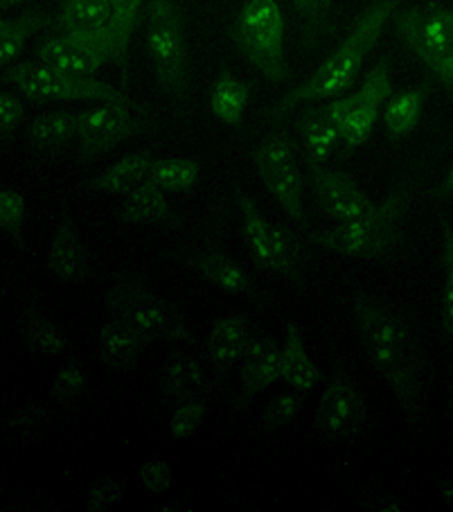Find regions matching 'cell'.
<instances>
[{"instance_id":"6da1fadb","label":"cell","mask_w":453,"mask_h":512,"mask_svg":"<svg viewBox=\"0 0 453 512\" xmlns=\"http://www.w3.org/2000/svg\"><path fill=\"white\" fill-rule=\"evenodd\" d=\"M352 321L370 366L393 391L406 420L415 425L422 416L429 364L411 321L363 289L352 296Z\"/></svg>"},{"instance_id":"7a4b0ae2","label":"cell","mask_w":453,"mask_h":512,"mask_svg":"<svg viewBox=\"0 0 453 512\" xmlns=\"http://www.w3.org/2000/svg\"><path fill=\"white\" fill-rule=\"evenodd\" d=\"M399 0H372L363 10V14L354 23L352 32L341 41L332 55H327L321 66H318L305 82L273 104L271 116L282 118L289 111L298 109L300 104H312L323 100H334L350 93V88L357 82L368 52L377 46V41L384 32L386 23L393 19Z\"/></svg>"},{"instance_id":"3957f363","label":"cell","mask_w":453,"mask_h":512,"mask_svg":"<svg viewBox=\"0 0 453 512\" xmlns=\"http://www.w3.org/2000/svg\"><path fill=\"white\" fill-rule=\"evenodd\" d=\"M413 181H402L390 190L388 197L377 203L368 215L345 222L327 231H305L307 240L354 260L386 258L404 240V222L413 203Z\"/></svg>"},{"instance_id":"277c9868","label":"cell","mask_w":453,"mask_h":512,"mask_svg":"<svg viewBox=\"0 0 453 512\" xmlns=\"http://www.w3.org/2000/svg\"><path fill=\"white\" fill-rule=\"evenodd\" d=\"M3 82L14 84L19 91L28 97L30 102L46 104V102H120L127 104L133 111L147 116V109L140 102L133 100L120 88L95 77L64 73L55 66L46 64L41 59L21 61L12 64L3 75Z\"/></svg>"},{"instance_id":"5b68a950","label":"cell","mask_w":453,"mask_h":512,"mask_svg":"<svg viewBox=\"0 0 453 512\" xmlns=\"http://www.w3.org/2000/svg\"><path fill=\"white\" fill-rule=\"evenodd\" d=\"M106 310L142 334L149 343H194L181 307L133 278H120L106 294Z\"/></svg>"},{"instance_id":"8992f818","label":"cell","mask_w":453,"mask_h":512,"mask_svg":"<svg viewBox=\"0 0 453 512\" xmlns=\"http://www.w3.org/2000/svg\"><path fill=\"white\" fill-rule=\"evenodd\" d=\"M230 39L269 82L291 77L284 55V16L275 0H248L230 28Z\"/></svg>"},{"instance_id":"52a82bcc","label":"cell","mask_w":453,"mask_h":512,"mask_svg":"<svg viewBox=\"0 0 453 512\" xmlns=\"http://www.w3.org/2000/svg\"><path fill=\"white\" fill-rule=\"evenodd\" d=\"M145 43L156 82L174 102L188 93V43L183 14L174 0H149Z\"/></svg>"},{"instance_id":"ba28073f","label":"cell","mask_w":453,"mask_h":512,"mask_svg":"<svg viewBox=\"0 0 453 512\" xmlns=\"http://www.w3.org/2000/svg\"><path fill=\"white\" fill-rule=\"evenodd\" d=\"M395 30L415 57L453 93V16L451 10L429 3L393 14Z\"/></svg>"},{"instance_id":"9c48e42d","label":"cell","mask_w":453,"mask_h":512,"mask_svg":"<svg viewBox=\"0 0 453 512\" xmlns=\"http://www.w3.org/2000/svg\"><path fill=\"white\" fill-rule=\"evenodd\" d=\"M393 95V82H390V61L381 57L375 66L366 73V79L359 91L334 97L330 102L332 111L339 118V138L343 152L341 158L350 156L359 149L375 131L379 113L384 109L388 97Z\"/></svg>"},{"instance_id":"30bf717a","label":"cell","mask_w":453,"mask_h":512,"mask_svg":"<svg viewBox=\"0 0 453 512\" xmlns=\"http://www.w3.org/2000/svg\"><path fill=\"white\" fill-rule=\"evenodd\" d=\"M253 163L266 190L273 194V199L280 203L287 217L307 231L305 181H302L296 147H293L291 138L284 131L266 134L260 145L255 147Z\"/></svg>"},{"instance_id":"8fae6325","label":"cell","mask_w":453,"mask_h":512,"mask_svg":"<svg viewBox=\"0 0 453 512\" xmlns=\"http://www.w3.org/2000/svg\"><path fill=\"white\" fill-rule=\"evenodd\" d=\"M37 59L64 70V73L93 77L106 64H118V48L106 28L91 32H61L41 43Z\"/></svg>"},{"instance_id":"7c38bea8","label":"cell","mask_w":453,"mask_h":512,"mask_svg":"<svg viewBox=\"0 0 453 512\" xmlns=\"http://www.w3.org/2000/svg\"><path fill=\"white\" fill-rule=\"evenodd\" d=\"M136 113L138 111L120 102H100V107L79 113V158L93 161V158L122 145L124 140L147 134L149 122L138 118Z\"/></svg>"},{"instance_id":"4fadbf2b","label":"cell","mask_w":453,"mask_h":512,"mask_svg":"<svg viewBox=\"0 0 453 512\" xmlns=\"http://www.w3.org/2000/svg\"><path fill=\"white\" fill-rule=\"evenodd\" d=\"M368 420L366 397L343 375H334L316 404L312 431L325 440H354Z\"/></svg>"},{"instance_id":"5bb4252c","label":"cell","mask_w":453,"mask_h":512,"mask_svg":"<svg viewBox=\"0 0 453 512\" xmlns=\"http://www.w3.org/2000/svg\"><path fill=\"white\" fill-rule=\"evenodd\" d=\"M309 181H312L316 206L323 213L334 219L336 224L354 222L363 215H368L377 206L352 174L341 170H327L318 163H309Z\"/></svg>"},{"instance_id":"9a60e30c","label":"cell","mask_w":453,"mask_h":512,"mask_svg":"<svg viewBox=\"0 0 453 512\" xmlns=\"http://www.w3.org/2000/svg\"><path fill=\"white\" fill-rule=\"evenodd\" d=\"M46 267L61 282H84L91 278V260H88L86 244L82 242L79 228L66 206L61 208L55 235H52Z\"/></svg>"},{"instance_id":"2e32d148","label":"cell","mask_w":453,"mask_h":512,"mask_svg":"<svg viewBox=\"0 0 453 512\" xmlns=\"http://www.w3.org/2000/svg\"><path fill=\"white\" fill-rule=\"evenodd\" d=\"M161 395L167 402L181 404L190 400H206L212 391L208 370L190 352L174 350L158 375Z\"/></svg>"},{"instance_id":"e0dca14e","label":"cell","mask_w":453,"mask_h":512,"mask_svg":"<svg viewBox=\"0 0 453 512\" xmlns=\"http://www.w3.org/2000/svg\"><path fill=\"white\" fill-rule=\"evenodd\" d=\"M280 346L271 337H253L239 361V402H251L266 388L280 382Z\"/></svg>"},{"instance_id":"ac0fdd59","label":"cell","mask_w":453,"mask_h":512,"mask_svg":"<svg viewBox=\"0 0 453 512\" xmlns=\"http://www.w3.org/2000/svg\"><path fill=\"white\" fill-rule=\"evenodd\" d=\"M251 339V319L246 314L221 316L212 323L206 339V350L217 375H228L242 361Z\"/></svg>"},{"instance_id":"d6986e66","label":"cell","mask_w":453,"mask_h":512,"mask_svg":"<svg viewBox=\"0 0 453 512\" xmlns=\"http://www.w3.org/2000/svg\"><path fill=\"white\" fill-rule=\"evenodd\" d=\"M296 131L305 147L309 163L323 165L339 152V118L332 111V104L323 107H305L296 118Z\"/></svg>"},{"instance_id":"ffe728a7","label":"cell","mask_w":453,"mask_h":512,"mask_svg":"<svg viewBox=\"0 0 453 512\" xmlns=\"http://www.w3.org/2000/svg\"><path fill=\"white\" fill-rule=\"evenodd\" d=\"M149 341L120 319H111L102 325L97 334V359L104 368L113 373H129L138 368L142 352L147 350Z\"/></svg>"},{"instance_id":"44dd1931","label":"cell","mask_w":453,"mask_h":512,"mask_svg":"<svg viewBox=\"0 0 453 512\" xmlns=\"http://www.w3.org/2000/svg\"><path fill=\"white\" fill-rule=\"evenodd\" d=\"M235 201L239 208V215H242V237L251 255L253 264L260 271H273L275 269V258H273V222H269L262 215V210L257 203L248 197V194L233 185Z\"/></svg>"},{"instance_id":"7402d4cb","label":"cell","mask_w":453,"mask_h":512,"mask_svg":"<svg viewBox=\"0 0 453 512\" xmlns=\"http://www.w3.org/2000/svg\"><path fill=\"white\" fill-rule=\"evenodd\" d=\"M120 222L133 226H179L181 219L167 201L165 192L149 179L124 197Z\"/></svg>"},{"instance_id":"603a6c76","label":"cell","mask_w":453,"mask_h":512,"mask_svg":"<svg viewBox=\"0 0 453 512\" xmlns=\"http://www.w3.org/2000/svg\"><path fill=\"white\" fill-rule=\"evenodd\" d=\"M282 359H280V373L282 379L296 391L309 393L314 391L318 384L325 382L323 370L314 364V359L309 357L305 339H302L300 328L293 321L287 323L284 330V343H282Z\"/></svg>"},{"instance_id":"cb8c5ba5","label":"cell","mask_w":453,"mask_h":512,"mask_svg":"<svg viewBox=\"0 0 453 512\" xmlns=\"http://www.w3.org/2000/svg\"><path fill=\"white\" fill-rule=\"evenodd\" d=\"M190 267L199 273V276L210 282V285L219 287L221 291H228L233 296H255V285L246 269L237 260L230 258L224 251H201L188 258Z\"/></svg>"},{"instance_id":"d4e9b609","label":"cell","mask_w":453,"mask_h":512,"mask_svg":"<svg viewBox=\"0 0 453 512\" xmlns=\"http://www.w3.org/2000/svg\"><path fill=\"white\" fill-rule=\"evenodd\" d=\"M77 127L79 113L50 111L41 113V116L30 122L28 129H25V138H28L34 152L57 156L64 149H68L70 143L77 138Z\"/></svg>"},{"instance_id":"484cf974","label":"cell","mask_w":453,"mask_h":512,"mask_svg":"<svg viewBox=\"0 0 453 512\" xmlns=\"http://www.w3.org/2000/svg\"><path fill=\"white\" fill-rule=\"evenodd\" d=\"M154 156L151 152H133L122 156L118 163H113L109 170L97 174L95 179L86 181L84 188L102 194H113V197H127L131 190H136L140 183L147 181Z\"/></svg>"},{"instance_id":"4316f807","label":"cell","mask_w":453,"mask_h":512,"mask_svg":"<svg viewBox=\"0 0 453 512\" xmlns=\"http://www.w3.org/2000/svg\"><path fill=\"white\" fill-rule=\"evenodd\" d=\"M55 23L48 12L32 7L14 19H0V68H10L32 37Z\"/></svg>"},{"instance_id":"83f0119b","label":"cell","mask_w":453,"mask_h":512,"mask_svg":"<svg viewBox=\"0 0 453 512\" xmlns=\"http://www.w3.org/2000/svg\"><path fill=\"white\" fill-rule=\"evenodd\" d=\"M433 84L426 79L420 86L408 88V91L393 93L384 104V122L390 138H404L417 127L422 111L429 102Z\"/></svg>"},{"instance_id":"f1b7e54d","label":"cell","mask_w":453,"mask_h":512,"mask_svg":"<svg viewBox=\"0 0 453 512\" xmlns=\"http://www.w3.org/2000/svg\"><path fill=\"white\" fill-rule=\"evenodd\" d=\"M19 332L25 348L39 357H61L68 350V337L57 323L39 310L37 303L25 305L19 319Z\"/></svg>"},{"instance_id":"f546056e","label":"cell","mask_w":453,"mask_h":512,"mask_svg":"<svg viewBox=\"0 0 453 512\" xmlns=\"http://www.w3.org/2000/svg\"><path fill=\"white\" fill-rule=\"evenodd\" d=\"M253 82L237 79L228 70H221L215 84L210 88V109L215 116L230 127H239L244 120V111L251 97Z\"/></svg>"},{"instance_id":"4dcf8cb0","label":"cell","mask_w":453,"mask_h":512,"mask_svg":"<svg viewBox=\"0 0 453 512\" xmlns=\"http://www.w3.org/2000/svg\"><path fill=\"white\" fill-rule=\"evenodd\" d=\"M111 3V23L106 25V30L111 32L115 41V48H118V66L122 82L127 86L129 79V48H131V37L133 32L138 30L140 25V7L142 0H109Z\"/></svg>"},{"instance_id":"1f68e13d","label":"cell","mask_w":453,"mask_h":512,"mask_svg":"<svg viewBox=\"0 0 453 512\" xmlns=\"http://www.w3.org/2000/svg\"><path fill=\"white\" fill-rule=\"evenodd\" d=\"M111 16L109 0H64L55 23L61 32H91L106 28Z\"/></svg>"},{"instance_id":"d6a6232c","label":"cell","mask_w":453,"mask_h":512,"mask_svg":"<svg viewBox=\"0 0 453 512\" xmlns=\"http://www.w3.org/2000/svg\"><path fill=\"white\" fill-rule=\"evenodd\" d=\"M273 258V273L287 278L300 289L305 287V271H302V264H305V249H302L298 235L293 233L289 226L273 224Z\"/></svg>"},{"instance_id":"836d02e7","label":"cell","mask_w":453,"mask_h":512,"mask_svg":"<svg viewBox=\"0 0 453 512\" xmlns=\"http://www.w3.org/2000/svg\"><path fill=\"white\" fill-rule=\"evenodd\" d=\"M201 176V165L194 158L170 156L154 158L147 179L163 192H190Z\"/></svg>"},{"instance_id":"e575fe53","label":"cell","mask_w":453,"mask_h":512,"mask_svg":"<svg viewBox=\"0 0 453 512\" xmlns=\"http://www.w3.org/2000/svg\"><path fill=\"white\" fill-rule=\"evenodd\" d=\"M442 231V294H440V325L442 334L453 339V226L444 215H440Z\"/></svg>"},{"instance_id":"d590c367","label":"cell","mask_w":453,"mask_h":512,"mask_svg":"<svg viewBox=\"0 0 453 512\" xmlns=\"http://www.w3.org/2000/svg\"><path fill=\"white\" fill-rule=\"evenodd\" d=\"M88 391V377L86 370L75 357L66 359V364L59 368V373L55 375V382H52L50 395L55 397L59 404L64 406H73L77 404Z\"/></svg>"},{"instance_id":"8d00e7d4","label":"cell","mask_w":453,"mask_h":512,"mask_svg":"<svg viewBox=\"0 0 453 512\" xmlns=\"http://www.w3.org/2000/svg\"><path fill=\"white\" fill-rule=\"evenodd\" d=\"M302 404H305V393L296 391V388L287 393L273 395L262 411V422H260L262 429L275 431L291 425V422L298 418V413L302 411Z\"/></svg>"},{"instance_id":"74e56055","label":"cell","mask_w":453,"mask_h":512,"mask_svg":"<svg viewBox=\"0 0 453 512\" xmlns=\"http://www.w3.org/2000/svg\"><path fill=\"white\" fill-rule=\"evenodd\" d=\"M25 197L16 190L0 188V231L10 237L19 251H25Z\"/></svg>"},{"instance_id":"f35d334b","label":"cell","mask_w":453,"mask_h":512,"mask_svg":"<svg viewBox=\"0 0 453 512\" xmlns=\"http://www.w3.org/2000/svg\"><path fill=\"white\" fill-rule=\"evenodd\" d=\"M208 413V404L206 400H190V402H181L176 406V411L172 413L170 420V431L174 440H185L194 436L203 425Z\"/></svg>"},{"instance_id":"ab89813d","label":"cell","mask_w":453,"mask_h":512,"mask_svg":"<svg viewBox=\"0 0 453 512\" xmlns=\"http://www.w3.org/2000/svg\"><path fill=\"white\" fill-rule=\"evenodd\" d=\"M25 122L23 102L10 91H0V149L10 145Z\"/></svg>"},{"instance_id":"60d3db41","label":"cell","mask_w":453,"mask_h":512,"mask_svg":"<svg viewBox=\"0 0 453 512\" xmlns=\"http://www.w3.org/2000/svg\"><path fill=\"white\" fill-rule=\"evenodd\" d=\"M124 497V485L120 481L111 479V476H104V479H97L86 494V508L88 512H102L111 510L118 506Z\"/></svg>"},{"instance_id":"b9f144b4","label":"cell","mask_w":453,"mask_h":512,"mask_svg":"<svg viewBox=\"0 0 453 512\" xmlns=\"http://www.w3.org/2000/svg\"><path fill=\"white\" fill-rule=\"evenodd\" d=\"M138 476H140L142 485H145L149 492H156V494L167 492V490L172 488V483H174L172 465L167 463V461H147V463H142L140 470H138Z\"/></svg>"},{"instance_id":"7bdbcfd3","label":"cell","mask_w":453,"mask_h":512,"mask_svg":"<svg viewBox=\"0 0 453 512\" xmlns=\"http://www.w3.org/2000/svg\"><path fill=\"white\" fill-rule=\"evenodd\" d=\"M293 7L305 16L309 25L318 23V19L323 16V0H293Z\"/></svg>"},{"instance_id":"ee69618b","label":"cell","mask_w":453,"mask_h":512,"mask_svg":"<svg viewBox=\"0 0 453 512\" xmlns=\"http://www.w3.org/2000/svg\"><path fill=\"white\" fill-rule=\"evenodd\" d=\"M429 197H433L435 201H444V199L453 197V165L449 167V172L444 174V179L429 190Z\"/></svg>"},{"instance_id":"f6af8a7d","label":"cell","mask_w":453,"mask_h":512,"mask_svg":"<svg viewBox=\"0 0 453 512\" xmlns=\"http://www.w3.org/2000/svg\"><path fill=\"white\" fill-rule=\"evenodd\" d=\"M438 490H440V494H442V499L447 501V503H451V506H453V481H442V483H438Z\"/></svg>"},{"instance_id":"bcb514c9","label":"cell","mask_w":453,"mask_h":512,"mask_svg":"<svg viewBox=\"0 0 453 512\" xmlns=\"http://www.w3.org/2000/svg\"><path fill=\"white\" fill-rule=\"evenodd\" d=\"M23 3H28V0H0V12L12 10V7H19Z\"/></svg>"},{"instance_id":"7dc6e473","label":"cell","mask_w":453,"mask_h":512,"mask_svg":"<svg viewBox=\"0 0 453 512\" xmlns=\"http://www.w3.org/2000/svg\"><path fill=\"white\" fill-rule=\"evenodd\" d=\"M449 416L453 422V382H451V391H449Z\"/></svg>"},{"instance_id":"c3c4849f","label":"cell","mask_w":453,"mask_h":512,"mask_svg":"<svg viewBox=\"0 0 453 512\" xmlns=\"http://www.w3.org/2000/svg\"><path fill=\"white\" fill-rule=\"evenodd\" d=\"M330 5H332V0H323V12H325Z\"/></svg>"},{"instance_id":"681fc988","label":"cell","mask_w":453,"mask_h":512,"mask_svg":"<svg viewBox=\"0 0 453 512\" xmlns=\"http://www.w3.org/2000/svg\"><path fill=\"white\" fill-rule=\"evenodd\" d=\"M451 16H453V12H451Z\"/></svg>"}]
</instances>
